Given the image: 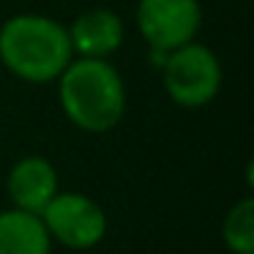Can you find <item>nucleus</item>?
Listing matches in <instances>:
<instances>
[{
    "mask_svg": "<svg viewBox=\"0 0 254 254\" xmlns=\"http://www.w3.org/2000/svg\"><path fill=\"white\" fill-rule=\"evenodd\" d=\"M66 118L88 134H107L126 115V82L107 58H74L55 79Z\"/></svg>",
    "mask_w": 254,
    "mask_h": 254,
    "instance_id": "obj_1",
    "label": "nucleus"
},
{
    "mask_svg": "<svg viewBox=\"0 0 254 254\" xmlns=\"http://www.w3.org/2000/svg\"><path fill=\"white\" fill-rule=\"evenodd\" d=\"M71 61V39L58 19L17 14L0 25V63L25 82H55Z\"/></svg>",
    "mask_w": 254,
    "mask_h": 254,
    "instance_id": "obj_2",
    "label": "nucleus"
},
{
    "mask_svg": "<svg viewBox=\"0 0 254 254\" xmlns=\"http://www.w3.org/2000/svg\"><path fill=\"white\" fill-rule=\"evenodd\" d=\"M161 79L164 90L178 107L183 110H199L210 104L221 90V63L210 47L189 41L178 50L167 52L161 63Z\"/></svg>",
    "mask_w": 254,
    "mask_h": 254,
    "instance_id": "obj_3",
    "label": "nucleus"
},
{
    "mask_svg": "<svg viewBox=\"0 0 254 254\" xmlns=\"http://www.w3.org/2000/svg\"><path fill=\"white\" fill-rule=\"evenodd\" d=\"M52 243H61L74 252L93 249L107 235V213L93 197L79 191H58L41 210Z\"/></svg>",
    "mask_w": 254,
    "mask_h": 254,
    "instance_id": "obj_4",
    "label": "nucleus"
},
{
    "mask_svg": "<svg viewBox=\"0 0 254 254\" xmlns=\"http://www.w3.org/2000/svg\"><path fill=\"white\" fill-rule=\"evenodd\" d=\"M137 30L156 52H172L197 39L202 25L199 0H139Z\"/></svg>",
    "mask_w": 254,
    "mask_h": 254,
    "instance_id": "obj_5",
    "label": "nucleus"
},
{
    "mask_svg": "<svg viewBox=\"0 0 254 254\" xmlns=\"http://www.w3.org/2000/svg\"><path fill=\"white\" fill-rule=\"evenodd\" d=\"M6 191L11 199V208L41 216V210L50 205V199L61 191L55 164L44 156H22L8 170Z\"/></svg>",
    "mask_w": 254,
    "mask_h": 254,
    "instance_id": "obj_6",
    "label": "nucleus"
},
{
    "mask_svg": "<svg viewBox=\"0 0 254 254\" xmlns=\"http://www.w3.org/2000/svg\"><path fill=\"white\" fill-rule=\"evenodd\" d=\"M74 58H110L121 50L126 28L123 19L110 8H90L68 25Z\"/></svg>",
    "mask_w": 254,
    "mask_h": 254,
    "instance_id": "obj_7",
    "label": "nucleus"
},
{
    "mask_svg": "<svg viewBox=\"0 0 254 254\" xmlns=\"http://www.w3.org/2000/svg\"><path fill=\"white\" fill-rule=\"evenodd\" d=\"M0 254H52V238L41 216L19 208L0 210Z\"/></svg>",
    "mask_w": 254,
    "mask_h": 254,
    "instance_id": "obj_8",
    "label": "nucleus"
},
{
    "mask_svg": "<svg viewBox=\"0 0 254 254\" xmlns=\"http://www.w3.org/2000/svg\"><path fill=\"white\" fill-rule=\"evenodd\" d=\"M224 246L232 254H254V199L243 197L227 210L221 224Z\"/></svg>",
    "mask_w": 254,
    "mask_h": 254,
    "instance_id": "obj_9",
    "label": "nucleus"
}]
</instances>
